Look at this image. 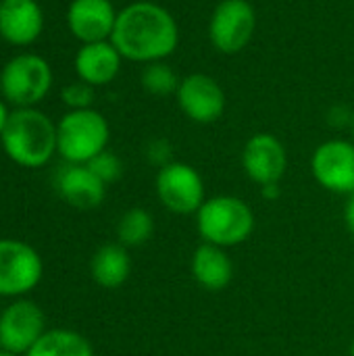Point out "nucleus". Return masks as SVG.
Returning a JSON list of instances; mask_svg holds the SVG:
<instances>
[{"label": "nucleus", "mask_w": 354, "mask_h": 356, "mask_svg": "<svg viewBox=\"0 0 354 356\" xmlns=\"http://www.w3.org/2000/svg\"><path fill=\"white\" fill-rule=\"evenodd\" d=\"M111 42L123 58L148 65L165 60L175 52L179 27L165 6L138 0L117 13Z\"/></svg>", "instance_id": "obj_1"}, {"label": "nucleus", "mask_w": 354, "mask_h": 356, "mask_svg": "<svg viewBox=\"0 0 354 356\" xmlns=\"http://www.w3.org/2000/svg\"><path fill=\"white\" fill-rule=\"evenodd\" d=\"M0 142L10 161L38 169L56 152V125L42 111L31 106L17 108L8 115Z\"/></svg>", "instance_id": "obj_2"}, {"label": "nucleus", "mask_w": 354, "mask_h": 356, "mask_svg": "<svg viewBox=\"0 0 354 356\" xmlns=\"http://www.w3.org/2000/svg\"><path fill=\"white\" fill-rule=\"evenodd\" d=\"M196 227L204 242L230 248L244 244L255 232V213L246 200L230 194L207 198L196 213Z\"/></svg>", "instance_id": "obj_3"}, {"label": "nucleus", "mask_w": 354, "mask_h": 356, "mask_svg": "<svg viewBox=\"0 0 354 356\" xmlns=\"http://www.w3.org/2000/svg\"><path fill=\"white\" fill-rule=\"evenodd\" d=\"M108 138V123L98 111H69L56 125V152L67 163L86 165L106 150Z\"/></svg>", "instance_id": "obj_4"}, {"label": "nucleus", "mask_w": 354, "mask_h": 356, "mask_svg": "<svg viewBox=\"0 0 354 356\" xmlns=\"http://www.w3.org/2000/svg\"><path fill=\"white\" fill-rule=\"evenodd\" d=\"M52 86L50 65L38 54H19L10 58L0 75L4 98L13 104L27 108L38 104Z\"/></svg>", "instance_id": "obj_5"}, {"label": "nucleus", "mask_w": 354, "mask_h": 356, "mask_svg": "<svg viewBox=\"0 0 354 356\" xmlns=\"http://www.w3.org/2000/svg\"><path fill=\"white\" fill-rule=\"evenodd\" d=\"M257 15L248 0H221L209 21V40L221 54L242 52L255 38Z\"/></svg>", "instance_id": "obj_6"}, {"label": "nucleus", "mask_w": 354, "mask_h": 356, "mask_svg": "<svg viewBox=\"0 0 354 356\" xmlns=\"http://www.w3.org/2000/svg\"><path fill=\"white\" fill-rule=\"evenodd\" d=\"M44 275L42 257L21 240H0V296L15 298L31 292Z\"/></svg>", "instance_id": "obj_7"}, {"label": "nucleus", "mask_w": 354, "mask_h": 356, "mask_svg": "<svg viewBox=\"0 0 354 356\" xmlns=\"http://www.w3.org/2000/svg\"><path fill=\"white\" fill-rule=\"evenodd\" d=\"M156 194L161 204L175 215H196L204 204V181L186 163L171 161L156 173Z\"/></svg>", "instance_id": "obj_8"}, {"label": "nucleus", "mask_w": 354, "mask_h": 356, "mask_svg": "<svg viewBox=\"0 0 354 356\" xmlns=\"http://www.w3.org/2000/svg\"><path fill=\"white\" fill-rule=\"evenodd\" d=\"M315 181L334 194H354V142L328 140L311 156Z\"/></svg>", "instance_id": "obj_9"}, {"label": "nucleus", "mask_w": 354, "mask_h": 356, "mask_svg": "<svg viewBox=\"0 0 354 356\" xmlns=\"http://www.w3.org/2000/svg\"><path fill=\"white\" fill-rule=\"evenodd\" d=\"M44 334L46 317L33 300H15L0 315V340L6 353L27 355Z\"/></svg>", "instance_id": "obj_10"}, {"label": "nucleus", "mask_w": 354, "mask_h": 356, "mask_svg": "<svg viewBox=\"0 0 354 356\" xmlns=\"http://www.w3.org/2000/svg\"><path fill=\"white\" fill-rule=\"evenodd\" d=\"M175 98L182 113L194 123H215L225 111V92L219 81L207 73L182 77Z\"/></svg>", "instance_id": "obj_11"}, {"label": "nucleus", "mask_w": 354, "mask_h": 356, "mask_svg": "<svg viewBox=\"0 0 354 356\" xmlns=\"http://www.w3.org/2000/svg\"><path fill=\"white\" fill-rule=\"evenodd\" d=\"M242 167L261 188L280 184L288 169L286 146L273 134H255L242 150Z\"/></svg>", "instance_id": "obj_12"}, {"label": "nucleus", "mask_w": 354, "mask_h": 356, "mask_svg": "<svg viewBox=\"0 0 354 356\" xmlns=\"http://www.w3.org/2000/svg\"><path fill=\"white\" fill-rule=\"evenodd\" d=\"M117 10L111 0H73L67 13L71 33L83 44L111 40Z\"/></svg>", "instance_id": "obj_13"}, {"label": "nucleus", "mask_w": 354, "mask_h": 356, "mask_svg": "<svg viewBox=\"0 0 354 356\" xmlns=\"http://www.w3.org/2000/svg\"><path fill=\"white\" fill-rule=\"evenodd\" d=\"M54 188H56L58 196L67 204H71L73 209L92 211V209H98L102 204L106 184H102L88 169V165L67 163L65 167H61L56 171Z\"/></svg>", "instance_id": "obj_14"}, {"label": "nucleus", "mask_w": 354, "mask_h": 356, "mask_svg": "<svg viewBox=\"0 0 354 356\" xmlns=\"http://www.w3.org/2000/svg\"><path fill=\"white\" fill-rule=\"evenodd\" d=\"M44 27V15L35 0H0V35L25 46L38 40Z\"/></svg>", "instance_id": "obj_15"}, {"label": "nucleus", "mask_w": 354, "mask_h": 356, "mask_svg": "<svg viewBox=\"0 0 354 356\" xmlns=\"http://www.w3.org/2000/svg\"><path fill=\"white\" fill-rule=\"evenodd\" d=\"M121 54L111 40L83 44L75 54V71L90 86L111 83L121 69Z\"/></svg>", "instance_id": "obj_16"}, {"label": "nucleus", "mask_w": 354, "mask_h": 356, "mask_svg": "<svg viewBox=\"0 0 354 356\" xmlns=\"http://www.w3.org/2000/svg\"><path fill=\"white\" fill-rule=\"evenodd\" d=\"M192 275L200 288L221 292L234 280V263L225 248L202 242L192 254Z\"/></svg>", "instance_id": "obj_17"}, {"label": "nucleus", "mask_w": 354, "mask_h": 356, "mask_svg": "<svg viewBox=\"0 0 354 356\" xmlns=\"http://www.w3.org/2000/svg\"><path fill=\"white\" fill-rule=\"evenodd\" d=\"M90 273L100 288L115 290L121 288L131 273V259L123 244L100 246L90 263Z\"/></svg>", "instance_id": "obj_18"}, {"label": "nucleus", "mask_w": 354, "mask_h": 356, "mask_svg": "<svg viewBox=\"0 0 354 356\" xmlns=\"http://www.w3.org/2000/svg\"><path fill=\"white\" fill-rule=\"evenodd\" d=\"M25 356H94V348L73 330H48Z\"/></svg>", "instance_id": "obj_19"}, {"label": "nucleus", "mask_w": 354, "mask_h": 356, "mask_svg": "<svg viewBox=\"0 0 354 356\" xmlns=\"http://www.w3.org/2000/svg\"><path fill=\"white\" fill-rule=\"evenodd\" d=\"M152 232H154V219L142 207H134L125 211L117 223V238L119 244H123L125 248L144 246L150 240Z\"/></svg>", "instance_id": "obj_20"}, {"label": "nucleus", "mask_w": 354, "mask_h": 356, "mask_svg": "<svg viewBox=\"0 0 354 356\" xmlns=\"http://www.w3.org/2000/svg\"><path fill=\"white\" fill-rule=\"evenodd\" d=\"M142 88L152 94V96H169L175 94L179 88V77L177 73L165 63V60H156V63H148L142 71Z\"/></svg>", "instance_id": "obj_21"}, {"label": "nucleus", "mask_w": 354, "mask_h": 356, "mask_svg": "<svg viewBox=\"0 0 354 356\" xmlns=\"http://www.w3.org/2000/svg\"><path fill=\"white\" fill-rule=\"evenodd\" d=\"M88 169L102 181V184H113L121 177V171H123V165L119 161L117 154L108 152V150H102L100 154H96L92 161L86 163Z\"/></svg>", "instance_id": "obj_22"}, {"label": "nucleus", "mask_w": 354, "mask_h": 356, "mask_svg": "<svg viewBox=\"0 0 354 356\" xmlns=\"http://www.w3.org/2000/svg\"><path fill=\"white\" fill-rule=\"evenodd\" d=\"M63 100L67 106H71V111H81V108H90L94 102V86L86 83V81H73L69 86H65L63 90Z\"/></svg>", "instance_id": "obj_23"}, {"label": "nucleus", "mask_w": 354, "mask_h": 356, "mask_svg": "<svg viewBox=\"0 0 354 356\" xmlns=\"http://www.w3.org/2000/svg\"><path fill=\"white\" fill-rule=\"evenodd\" d=\"M148 159L152 163H156L159 167H165L171 163V146L165 140H154L148 146Z\"/></svg>", "instance_id": "obj_24"}, {"label": "nucleus", "mask_w": 354, "mask_h": 356, "mask_svg": "<svg viewBox=\"0 0 354 356\" xmlns=\"http://www.w3.org/2000/svg\"><path fill=\"white\" fill-rule=\"evenodd\" d=\"M330 121H332V125L342 127V125H346V123H354V117L351 115V111H348L346 106H336V108H332V113H330Z\"/></svg>", "instance_id": "obj_25"}, {"label": "nucleus", "mask_w": 354, "mask_h": 356, "mask_svg": "<svg viewBox=\"0 0 354 356\" xmlns=\"http://www.w3.org/2000/svg\"><path fill=\"white\" fill-rule=\"evenodd\" d=\"M344 223L348 227V232L354 236V194L348 196L346 200V209H344Z\"/></svg>", "instance_id": "obj_26"}, {"label": "nucleus", "mask_w": 354, "mask_h": 356, "mask_svg": "<svg viewBox=\"0 0 354 356\" xmlns=\"http://www.w3.org/2000/svg\"><path fill=\"white\" fill-rule=\"evenodd\" d=\"M263 196H265V198H277V196H280V184L263 186Z\"/></svg>", "instance_id": "obj_27"}, {"label": "nucleus", "mask_w": 354, "mask_h": 356, "mask_svg": "<svg viewBox=\"0 0 354 356\" xmlns=\"http://www.w3.org/2000/svg\"><path fill=\"white\" fill-rule=\"evenodd\" d=\"M6 121H8V111H6V106L0 102V136H2V131H4V127H6Z\"/></svg>", "instance_id": "obj_28"}, {"label": "nucleus", "mask_w": 354, "mask_h": 356, "mask_svg": "<svg viewBox=\"0 0 354 356\" xmlns=\"http://www.w3.org/2000/svg\"><path fill=\"white\" fill-rule=\"evenodd\" d=\"M0 356H19V355H13V353H6V350H2V353H0Z\"/></svg>", "instance_id": "obj_29"}, {"label": "nucleus", "mask_w": 354, "mask_h": 356, "mask_svg": "<svg viewBox=\"0 0 354 356\" xmlns=\"http://www.w3.org/2000/svg\"><path fill=\"white\" fill-rule=\"evenodd\" d=\"M351 356H354V340H353V344H351Z\"/></svg>", "instance_id": "obj_30"}, {"label": "nucleus", "mask_w": 354, "mask_h": 356, "mask_svg": "<svg viewBox=\"0 0 354 356\" xmlns=\"http://www.w3.org/2000/svg\"><path fill=\"white\" fill-rule=\"evenodd\" d=\"M2 350H4V348H2V340H0V353H2Z\"/></svg>", "instance_id": "obj_31"}, {"label": "nucleus", "mask_w": 354, "mask_h": 356, "mask_svg": "<svg viewBox=\"0 0 354 356\" xmlns=\"http://www.w3.org/2000/svg\"><path fill=\"white\" fill-rule=\"evenodd\" d=\"M353 136H354V123H353Z\"/></svg>", "instance_id": "obj_32"}]
</instances>
